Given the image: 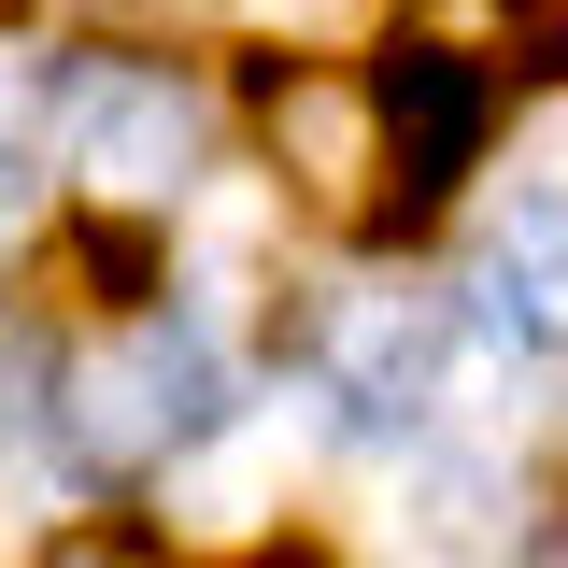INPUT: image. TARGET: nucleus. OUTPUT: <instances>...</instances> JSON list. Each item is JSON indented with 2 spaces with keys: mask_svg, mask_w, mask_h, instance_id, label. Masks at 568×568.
Returning <instances> with one entry per match:
<instances>
[{
  "mask_svg": "<svg viewBox=\"0 0 568 568\" xmlns=\"http://www.w3.org/2000/svg\"><path fill=\"white\" fill-rule=\"evenodd\" d=\"M43 114H58V156L85 200H185V171H200V85L156 58H71L43 85Z\"/></svg>",
  "mask_w": 568,
  "mask_h": 568,
  "instance_id": "1",
  "label": "nucleus"
},
{
  "mask_svg": "<svg viewBox=\"0 0 568 568\" xmlns=\"http://www.w3.org/2000/svg\"><path fill=\"white\" fill-rule=\"evenodd\" d=\"M227 426V369H213L200 327H129L100 369H71L58 398V440L85 469H156V455H200Z\"/></svg>",
  "mask_w": 568,
  "mask_h": 568,
  "instance_id": "2",
  "label": "nucleus"
},
{
  "mask_svg": "<svg viewBox=\"0 0 568 568\" xmlns=\"http://www.w3.org/2000/svg\"><path fill=\"white\" fill-rule=\"evenodd\" d=\"M369 114H384V213L426 227V213L469 185V156L497 129V85L469 58H440V43H398V58L369 71Z\"/></svg>",
  "mask_w": 568,
  "mask_h": 568,
  "instance_id": "3",
  "label": "nucleus"
},
{
  "mask_svg": "<svg viewBox=\"0 0 568 568\" xmlns=\"http://www.w3.org/2000/svg\"><path fill=\"white\" fill-rule=\"evenodd\" d=\"M256 114H271V156L284 185L313 213H342V227H369L384 213V114H369V71H271L256 85Z\"/></svg>",
  "mask_w": 568,
  "mask_h": 568,
  "instance_id": "4",
  "label": "nucleus"
},
{
  "mask_svg": "<svg viewBox=\"0 0 568 568\" xmlns=\"http://www.w3.org/2000/svg\"><path fill=\"white\" fill-rule=\"evenodd\" d=\"M440 355H455V327L426 313V298H355L342 342H327V398H342V426H413L426 398H440Z\"/></svg>",
  "mask_w": 568,
  "mask_h": 568,
  "instance_id": "5",
  "label": "nucleus"
},
{
  "mask_svg": "<svg viewBox=\"0 0 568 568\" xmlns=\"http://www.w3.org/2000/svg\"><path fill=\"white\" fill-rule=\"evenodd\" d=\"M484 327L511 355L568 342V200H511V227L484 242Z\"/></svg>",
  "mask_w": 568,
  "mask_h": 568,
  "instance_id": "6",
  "label": "nucleus"
},
{
  "mask_svg": "<svg viewBox=\"0 0 568 568\" xmlns=\"http://www.w3.org/2000/svg\"><path fill=\"white\" fill-rule=\"evenodd\" d=\"M511 568H568V497H555V511H526V540H511Z\"/></svg>",
  "mask_w": 568,
  "mask_h": 568,
  "instance_id": "7",
  "label": "nucleus"
},
{
  "mask_svg": "<svg viewBox=\"0 0 568 568\" xmlns=\"http://www.w3.org/2000/svg\"><path fill=\"white\" fill-rule=\"evenodd\" d=\"M29 398V313H0V413Z\"/></svg>",
  "mask_w": 568,
  "mask_h": 568,
  "instance_id": "8",
  "label": "nucleus"
},
{
  "mask_svg": "<svg viewBox=\"0 0 568 568\" xmlns=\"http://www.w3.org/2000/svg\"><path fill=\"white\" fill-rule=\"evenodd\" d=\"M58 568H171V555H142V540H71Z\"/></svg>",
  "mask_w": 568,
  "mask_h": 568,
  "instance_id": "9",
  "label": "nucleus"
},
{
  "mask_svg": "<svg viewBox=\"0 0 568 568\" xmlns=\"http://www.w3.org/2000/svg\"><path fill=\"white\" fill-rule=\"evenodd\" d=\"M227 14H256V29H313V14H342V0H227Z\"/></svg>",
  "mask_w": 568,
  "mask_h": 568,
  "instance_id": "10",
  "label": "nucleus"
},
{
  "mask_svg": "<svg viewBox=\"0 0 568 568\" xmlns=\"http://www.w3.org/2000/svg\"><path fill=\"white\" fill-rule=\"evenodd\" d=\"M0 227H14V156H0Z\"/></svg>",
  "mask_w": 568,
  "mask_h": 568,
  "instance_id": "11",
  "label": "nucleus"
}]
</instances>
